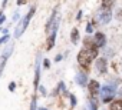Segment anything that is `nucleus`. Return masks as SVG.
Here are the masks:
<instances>
[{
    "label": "nucleus",
    "mask_w": 122,
    "mask_h": 110,
    "mask_svg": "<svg viewBox=\"0 0 122 110\" xmlns=\"http://www.w3.org/2000/svg\"><path fill=\"white\" fill-rule=\"evenodd\" d=\"M98 57V49L95 47H83L79 53H78V63L81 64V67H83L85 70H89L92 66V62L96 60Z\"/></svg>",
    "instance_id": "nucleus-1"
},
{
    "label": "nucleus",
    "mask_w": 122,
    "mask_h": 110,
    "mask_svg": "<svg viewBox=\"0 0 122 110\" xmlns=\"http://www.w3.org/2000/svg\"><path fill=\"white\" fill-rule=\"evenodd\" d=\"M35 13H36V7H35V6H32V7L29 9V12H27L23 17H20V19H19V23L16 24V29H15V37H16V39H19L20 36H23V33L26 32V29H27L29 23L32 22V19H33Z\"/></svg>",
    "instance_id": "nucleus-2"
},
{
    "label": "nucleus",
    "mask_w": 122,
    "mask_h": 110,
    "mask_svg": "<svg viewBox=\"0 0 122 110\" xmlns=\"http://www.w3.org/2000/svg\"><path fill=\"white\" fill-rule=\"evenodd\" d=\"M101 97H102V101L103 103H111L116 94V84H112V83H108V84H103L101 86V92H99Z\"/></svg>",
    "instance_id": "nucleus-3"
},
{
    "label": "nucleus",
    "mask_w": 122,
    "mask_h": 110,
    "mask_svg": "<svg viewBox=\"0 0 122 110\" xmlns=\"http://www.w3.org/2000/svg\"><path fill=\"white\" fill-rule=\"evenodd\" d=\"M13 50H15V44H13V43H9V44L5 47L2 56H0V77H2V74H3V70H5V67H6V63H7V60H9V57L12 56Z\"/></svg>",
    "instance_id": "nucleus-4"
},
{
    "label": "nucleus",
    "mask_w": 122,
    "mask_h": 110,
    "mask_svg": "<svg viewBox=\"0 0 122 110\" xmlns=\"http://www.w3.org/2000/svg\"><path fill=\"white\" fill-rule=\"evenodd\" d=\"M57 30H59V20H56L49 32V36H47V40H46V50H52L55 47V43H56V34H57Z\"/></svg>",
    "instance_id": "nucleus-5"
},
{
    "label": "nucleus",
    "mask_w": 122,
    "mask_h": 110,
    "mask_svg": "<svg viewBox=\"0 0 122 110\" xmlns=\"http://www.w3.org/2000/svg\"><path fill=\"white\" fill-rule=\"evenodd\" d=\"M96 19H98V23H99V24H108V23L112 20V10L102 7V9L98 12Z\"/></svg>",
    "instance_id": "nucleus-6"
},
{
    "label": "nucleus",
    "mask_w": 122,
    "mask_h": 110,
    "mask_svg": "<svg viewBox=\"0 0 122 110\" xmlns=\"http://www.w3.org/2000/svg\"><path fill=\"white\" fill-rule=\"evenodd\" d=\"M105 44H106V36L103 33H101V32L95 33V36L92 39V47H95V49L99 50V49L105 47Z\"/></svg>",
    "instance_id": "nucleus-7"
},
{
    "label": "nucleus",
    "mask_w": 122,
    "mask_h": 110,
    "mask_svg": "<svg viewBox=\"0 0 122 110\" xmlns=\"http://www.w3.org/2000/svg\"><path fill=\"white\" fill-rule=\"evenodd\" d=\"M40 62H42V57L40 54L36 59V66H35V79H33V87L35 90H37L39 84H40Z\"/></svg>",
    "instance_id": "nucleus-8"
},
{
    "label": "nucleus",
    "mask_w": 122,
    "mask_h": 110,
    "mask_svg": "<svg viewBox=\"0 0 122 110\" xmlns=\"http://www.w3.org/2000/svg\"><path fill=\"white\" fill-rule=\"evenodd\" d=\"M96 70L99 74H105L108 70V60L105 57H96Z\"/></svg>",
    "instance_id": "nucleus-9"
},
{
    "label": "nucleus",
    "mask_w": 122,
    "mask_h": 110,
    "mask_svg": "<svg viewBox=\"0 0 122 110\" xmlns=\"http://www.w3.org/2000/svg\"><path fill=\"white\" fill-rule=\"evenodd\" d=\"M88 90H89V93H91V96H98L99 94V92H101V84H99V82L98 80H89L88 82Z\"/></svg>",
    "instance_id": "nucleus-10"
},
{
    "label": "nucleus",
    "mask_w": 122,
    "mask_h": 110,
    "mask_svg": "<svg viewBox=\"0 0 122 110\" xmlns=\"http://www.w3.org/2000/svg\"><path fill=\"white\" fill-rule=\"evenodd\" d=\"M75 82H76V84H78V86L85 87V86L88 84V82H89L88 74H86L85 72H78V73H76V77H75Z\"/></svg>",
    "instance_id": "nucleus-11"
},
{
    "label": "nucleus",
    "mask_w": 122,
    "mask_h": 110,
    "mask_svg": "<svg viewBox=\"0 0 122 110\" xmlns=\"http://www.w3.org/2000/svg\"><path fill=\"white\" fill-rule=\"evenodd\" d=\"M56 16H57V7H55V9L52 10V13H50V17H49V19H47V22H46V26H45V29H46V32H47V33L50 32V29H52L53 23L56 22Z\"/></svg>",
    "instance_id": "nucleus-12"
},
{
    "label": "nucleus",
    "mask_w": 122,
    "mask_h": 110,
    "mask_svg": "<svg viewBox=\"0 0 122 110\" xmlns=\"http://www.w3.org/2000/svg\"><path fill=\"white\" fill-rule=\"evenodd\" d=\"M79 39H81L79 30H78L76 27H73L72 32H71V41H72V44H78V43H79Z\"/></svg>",
    "instance_id": "nucleus-13"
},
{
    "label": "nucleus",
    "mask_w": 122,
    "mask_h": 110,
    "mask_svg": "<svg viewBox=\"0 0 122 110\" xmlns=\"http://www.w3.org/2000/svg\"><path fill=\"white\" fill-rule=\"evenodd\" d=\"M109 109H111V110H122V99L112 100V101H111Z\"/></svg>",
    "instance_id": "nucleus-14"
},
{
    "label": "nucleus",
    "mask_w": 122,
    "mask_h": 110,
    "mask_svg": "<svg viewBox=\"0 0 122 110\" xmlns=\"http://www.w3.org/2000/svg\"><path fill=\"white\" fill-rule=\"evenodd\" d=\"M116 0H102V7L103 9H111L113 5H115Z\"/></svg>",
    "instance_id": "nucleus-15"
},
{
    "label": "nucleus",
    "mask_w": 122,
    "mask_h": 110,
    "mask_svg": "<svg viewBox=\"0 0 122 110\" xmlns=\"http://www.w3.org/2000/svg\"><path fill=\"white\" fill-rule=\"evenodd\" d=\"M69 101H71V107H76V104H78V99H76V96H75L73 93L69 94Z\"/></svg>",
    "instance_id": "nucleus-16"
},
{
    "label": "nucleus",
    "mask_w": 122,
    "mask_h": 110,
    "mask_svg": "<svg viewBox=\"0 0 122 110\" xmlns=\"http://www.w3.org/2000/svg\"><path fill=\"white\" fill-rule=\"evenodd\" d=\"M30 110H37V97L36 94L32 97V103H30Z\"/></svg>",
    "instance_id": "nucleus-17"
},
{
    "label": "nucleus",
    "mask_w": 122,
    "mask_h": 110,
    "mask_svg": "<svg viewBox=\"0 0 122 110\" xmlns=\"http://www.w3.org/2000/svg\"><path fill=\"white\" fill-rule=\"evenodd\" d=\"M10 40V34L7 33V34H3L2 37H0V46H2V44H5V43H7Z\"/></svg>",
    "instance_id": "nucleus-18"
},
{
    "label": "nucleus",
    "mask_w": 122,
    "mask_h": 110,
    "mask_svg": "<svg viewBox=\"0 0 122 110\" xmlns=\"http://www.w3.org/2000/svg\"><path fill=\"white\" fill-rule=\"evenodd\" d=\"M85 30H86V33H88V34H92V33H93V23H92V22H89V23L86 24V29H85Z\"/></svg>",
    "instance_id": "nucleus-19"
},
{
    "label": "nucleus",
    "mask_w": 122,
    "mask_h": 110,
    "mask_svg": "<svg viewBox=\"0 0 122 110\" xmlns=\"http://www.w3.org/2000/svg\"><path fill=\"white\" fill-rule=\"evenodd\" d=\"M37 90H39V92H40V94H43V96H46V94H47V90H46V87H45V86H42V84H39Z\"/></svg>",
    "instance_id": "nucleus-20"
},
{
    "label": "nucleus",
    "mask_w": 122,
    "mask_h": 110,
    "mask_svg": "<svg viewBox=\"0 0 122 110\" xmlns=\"http://www.w3.org/2000/svg\"><path fill=\"white\" fill-rule=\"evenodd\" d=\"M88 110H98V106H96V103H95V101H91V103H88Z\"/></svg>",
    "instance_id": "nucleus-21"
},
{
    "label": "nucleus",
    "mask_w": 122,
    "mask_h": 110,
    "mask_svg": "<svg viewBox=\"0 0 122 110\" xmlns=\"http://www.w3.org/2000/svg\"><path fill=\"white\" fill-rule=\"evenodd\" d=\"M43 67H45V69H50V62H49V59H43Z\"/></svg>",
    "instance_id": "nucleus-22"
},
{
    "label": "nucleus",
    "mask_w": 122,
    "mask_h": 110,
    "mask_svg": "<svg viewBox=\"0 0 122 110\" xmlns=\"http://www.w3.org/2000/svg\"><path fill=\"white\" fill-rule=\"evenodd\" d=\"M7 89H9L10 92H15V90H16V83H15V82H12V83H9V86H7Z\"/></svg>",
    "instance_id": "nucleus-23"
},
{
    "label": "nucleus",
    "mask_w": 122,
    "mask_h": 110,
    "mask_svg": "<svg viewBox=\"0 0 122 110\" xmlns=\"http://www.w3.org/2000/svg\"><path fill=\"white\" fill-rule=\"evenodd\" d=\"M62 60H63V56H62V54H56V56H55V62H56V63L62 62Z\"/></svg>",
    "instance_id": "nucleus-24"
},
{
    "label": "nucleus",
    "mask_w": 122,
    "mask_h": 110,
    "mask_svg": "<svg viewBox=\"0 0 122 110\" xmlns=\"http://www.w3.org/2000/svg\"><path fill=\"white\" fill-rule=\"evenodd\" d=\"M20 19V14H19V12L16 10L15 12V14H13V19H12V22H16V20H19Z\"/></svg>",
    "instance_id": "nucleus-25"
},
{
    "label": "nucleus",
    "mask_w": 122,
    "mask_h": 110,
    "mask_svg": "<svg viewBox=\"0 0 122 110\" xmlns=\"http://www.w3.org/2000/svg\"><path fill=\"white\" fill-rule=\"evenodd\" d=\"M82 16H83V12H82V10H79V12H78V14H76V20H81V19H82Z\"/></svg>",
    "instance_id": "nucleus-26"
},
{
    "label": "nucleus",
    "mask_w": 122,
    "mask_h": 110,
    "mask_svg": "<svg viewBox=\"0 0 122 110\" xmlns=\"http://www.w3.org/2000/svg\"><path fill=\"white\" fill-rule=\"evenodd\" d=\"M5 20H6V16H5V14H2V17H0V27H2V24L5 23Z\"/></svg>",
    "instance_id": "nucleus-27"
},
{
    "label": "nucleus",
    "mask_w": 122,
    "mask_h": 110,
    "mask_svg": "<svg viewBox=\"0 0 122 110\" xmlns=\"http://www.w3.org/2000/svg\"><path fill=\"white\" fill-rule=\"evenodd\" d=\"M25 3H26V0H17V6H22Z\"/></svg>",
    "instance_id": "nucleus-28"
},
{
    "label": "nucleus",
    "mask_w": 122,
    "mask_h": 110,
    "mask_svg": "<svg viewBox=\"0 0 122 110\" xmlns=\"http://www.w3.org/2000/svg\"><path fill=\"white\" fill-rule=\"evenodd\" d=\"M2 33H3V34H7V33H9V29H7V27L2 29Z\"/></svg>",
    "instance_id": "nucleus-29"
},
{
    "label": "nucleus",
    "mask_w": 122,
    "mask_h": 110,
    "mask_svg": "<svg viewBox=\"0 0 122 110\" xmlns=\"http://www.w3.org/2000/svg\"><path fill=\"white\" fill-rule=\"evenodd\" d=\"M7 2H9V0H3V3H2V7H3V9L7 6Z\"/></svg>",
    "instance_id": "nucleus-30"
},
{
    "label": "nucleus",
    "mask_w": 122,
    "mask_h": 110,
    "mask_svg": "<svg viewBox=\"0 0 122 110\" xmlns=\"http://www.w3.org/2000/svg\"><path fill=\"white\" fill-rule=\"evenodd\" d=\"M37 110H46V109H45V107H39Z\"/></svg>",
    "instance_id": "nucleus-31"
},
{
    "label": "nucleus",
    "mask_w": 122,
    "mask_h": 110,
    "mask_svg": "<svg viewBox=\"0 0 122 110\" xmlns=\"http://www.w3.org/2000/svg\"><path fill=\"white\" fill-rule=\"evenodd\" d=\"M2 14H3V10H0V17H2Z\"/></svg>",
    "instance_id": "nucleus-32"
},
{
    "label": "nucleus",
    "mask_w": 122,
    "mask_h": 110,
    "mask_svg": "<svg viewBox=\"0 0 122 110\" xmlns=\"http://www.w3.org/2000/svg\"><path fill=\"white\" fill-rule=\"evenodd\" d=\"M0 33H2V27H0Z\"/></svg>",
    "instance_id": "nucleus-33"
}]
</instances>
